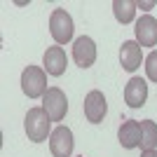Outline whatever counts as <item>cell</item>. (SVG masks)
<instances>
[{"label":"cell","mask_w":157,"mask_h":157,"mask_svg":"<svg viewBox=\"0 0 157 157\" xmlns=\"http://www.w3.org/2000/svg\"><path fill=\"white\" fill-rule=\"evenodd\" d=\"M52 120L49 115L45 113V108L40 105V108H31L26 113V120H24V129H26V136L28 141L33 143H40V141H47V136H52Z\"/></svg>","instance_id":"6da1fadb"},{"label":"cell","mask_w":157,"mask_h":157,"mask_svg":"<svg viewBox=\"0 0 157 157\" xmlns=\"http://www.w3.org/2000/svg\"><path fill=\"white\" fill-rule=\"evenodd\" d=\"M21 89L28 98H38L47 94V75L42 68L38 66H28L26 71L21 73Z\"/></svg>","instance_id":"7a4b0ae2"},{"label":"cell","mask_w":157,"mask_h":157,"mask_svg":"<svg viewBox=\"0 0 157 157\" xmlns=\"http://www.w3.org/2000/svg\"><path fill=\"white\" fill-rule=\"evenodd\" d=\"M42 108H45V113L49 115L52 122H61L68 113V98L59 87H49L47 94L42 96Z\"/></svg>","instance_id":"3957f363"},{"label":"cell","mask_w":157,"mask_h":157,"mask_svg":"<svg viewBox=\"0 0 157 157\" xmlns=\"http://www.w3.org/2000/svg\"><path fill=\"white\" fill-rule=\"evenodd\" d=\"M49 33L52 38L59 42V45H66L73 40V19L66 10H54L52 17H49Z\"/></svg>","instance_id":"277c9868"},{"label":"cell","mask_w":157,"mask_h":157,"mask_svg":"<svg viewBox=\"0 0 157 157\" xmlns=\"http://www.w3.org/2000/svg\"><path fill=\"white\" fill-rule=\"evenodd\" d=\"M73 131L68 127H56L49 136V150L54 157H71L73 155Z\"/></svg>","instance_id":"5b68a950"},{"label":"cell","mask_w":157,"mask_h":157,"mask_svg":"<svg viewBox=\"0 0 157 157\" xmlns=\"http://www.w3.org/2000/svg\"><path fill=\"white\" fill-rule=\"evenodd\" d=\"M105 113H108V103H105L103 92L92 89L85 98V117L89 120L92 124H98V122L105 117Z\"/></svg>","instance_id":"8992f818"},{"label":"cell","mask_w":157,"mask_h":157,"mask_svg":"<svg viewBox=\"0 0 157 157\" xmlns=\"http://www.w3.org/2000/svg\"><path fill=\"white\" fill-rule=\"evenodd\" d=\"M73 59L80 68H89L96 61V45L89 35H82L73 42Z\"/></svg>","instance_id":"52a82bcc"},{"label":"cell","mask_w":157,"mask_h":157,"mask_svg":"<svg viewBox=\"0 0 157 157\" xmlns=\"http://www.w3.org/2000/svg\"><path fill=\"white\" fill-rule=\"evenodd\" d=\"M136 42L141 47H155L157 45V19L150 17V14H145L141 19L136 21Z\"/></svg>","instance_id":"ba28073f"},{"label":"cell","mask_w":157,"mask_h":157,"mask_svg":"<svg viewBox=\"0 0 157 157\" xmlns=\"http://www.w3.org/2000/svg\"><path fill=\"white\" fill-rule=\"evenodd\" d=\"M141 61H143V52H141V45H138L136 40L122 42V47H120V63H122V68L134 73L141 66Z\"/></svg>","instance_id":"9c48e42d"},{"label":"cell","mask_w":157,"mask_h":157,"mask_svg":"<svg viewBox=\"0 0 157 157\" xmlns=\"http://www.w3.org/2000/svg\"><path fill=\"white\" fill-rule=\"evenodd\" d=\"M145 98H148V85L145 80L141 78H131L124 87V101L129 108H141L145 105Z\"/></svg>","instance_id":"30bf717a"},{"label":"cell","mask_w":157,"mask_h":157,"mask_svg":"<svg viewBox=\"0 0 157 157\" xmlns=\"http://www.w3.org/2000/svg\"><path fill=\"white\" fill-rule=\"evenodd\" d=\"M117 138H120V143H122V148H127V150H131V148H138V145H141V141H143L141 122H136V120H127L124 124L120 127Z\"/></svg>","instance_id":"8fae6325"},{"label":"cell","mask_w":157,"mask_h":157,"mask_svg":"<svg viewBox=\"0 0 157 157\" xmlns=\"http://www.w3.org/2000/svg\"><path fill=\"white\" fill-rule=\"evenodd\" d=\"M45 71L47 75H63L66 73V66H68V59H66V52L63 47H49L45 52Z\"/></svg>","instance_id":"7c38bea8"},{"label":"cell","mask_w":157,"mask_h":157,"mask_svg":"<svg viewBox=\"0 0 157 157\" xmlns=\"http://www.w3.org/2000/svg\"><path fill=\"white\" fill-rule=\"evenodd\" d=\"M113 14L120 24H129L136 14V2L134 0H115L113 2Z\"/></svg>","instance_id":"4fadbf2b"},{"label":"cell","mask_w":157,"mask_h":157,"mask_svg":"<svg viewBox=\"0 0 157 157\" xmlns=\"http://www.w3.org/2000/svg\"><path fill=\"white\" fill-rule=\"evenodd\" d=\"M141 131H143V141H141L143 152L155 150V145H157V124L152 120H143V122H141Z\"/></svg>","instance_id":"5bb4252c"},{"label":"cell","mask_w":157,"mask_h":157,"mask_svg":"<svg viewBox=\"0 0 157 157\" xmlns=\"http://www.w3.org/2000/svg\"><path fill=\"white\" fill-rule=\"evenodd\" d=\"M145 75H148V80L157 82V52H150L145 56Z\"/></svg>","instance_id":"9a60e30c"},{"label":"cell","mask_w":157,"mask_h":157,"mask_svg":"<svg viewBox=\"0 0 157 157\" xmlns=\"http://www.w3.org/2000/svg\"><path fill=\"white\" fill-rule=\"evenodd\" d=\"M136 7H141V10H152V7H155V2H136Z\"/></svg>","instance_id":"2e32d148"},{"label":"cell","mask_w":157,"mask_h":157,"mask_svg":"<svg viewBox=\"0 0 157 157\" xmlns=\"http://www.w3.org/2000/svg\"><path fill=\"white\" fill-rule=\"evenodd\" d=\"M141 157H157V152H155V150H145Z\"/></svg>","instance_id":"e0dca14e"},{"label":"cell","mask_w":157,"mask_h":157,"mask_svg":"<svg viewBox=\"0 0 157 157\" xmlns=\"http://www.w3.org/2000/svg\"><path fill=\"white\" fill-rule=\"evenodd\" d=\"M82 157H85V155H82Z\"/></svg>","instance_id":"ac0fdd59"}]
</instances>
